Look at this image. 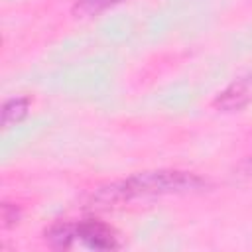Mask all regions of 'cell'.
Returning <instances> with one entry per match:
<instances>
[{
    "instance_id": "8992f818",
    "label": "cell",
    "mask_w": 252,
    "mask_h": 252,
    "mask_svg": "<svg viewBox=\"0 0 252 252\" xmlns=\"http://www.w3.org/2000/svg\"><path fill=\"white\" fill-rule=\"evenodd\" d=\"M20 215H22V211H20L18 205L8 203V201L2 203V226H4V228H10V226L18 224Z\"/></svg>"
},
{
    "instance_id": "3957f363",
    "label": "cell",
    "mask_w": 252,
    "mask_h": 252,
    "mask_svg": "<svg viewBox=\"0 0 252 252\" xmlns=\"http://www.w3.org/2000/svg\"><path fill=\"white\" fill-rule=\"evenodd\" d=\"M250 102H252V75L230 83L224 91L217 94L213 104L222 112H234V110H242Z\"/></svg>"
},
{
    "instance_id": "6da1fadb",
    "label": "cell",
    "mask_w": 252,
    "mask_h": 252,
    "mask_svg": "<svg viewBox=\"0 0 252 252\" xmlns=\"http://www.w3.org/2000/svg\"><path fill=\"white\" fill-rule=\"evenodd\" d=\"M203 187H207V181L197 173L181 171V169H154V171H140L126 179L100 187L93 195V203H96L98 207H112L136 199L193 193V191H201Z\"/></svg>"
},
{
    "instance_id": "277c9868",
    "label": "cell",
    "mask_w": 252,
    "mask_h": 252,
    "mask_svg": "<svg viewBox=\"0 0 252 252\" xmlns=\"http://www.w3.org/2000/svg\"><path fill=\"white\" fill-rule=\"evenodd\" d=\"M30 110V98L28 96H14V98H8L2 106V126L4 128H10L18 122H22L26 118Z\"/></svg>"
},
{
    "instance_id": "7a4b0ae2",
    "label": "cell",
    "mask_w": 252,
    "mask_h": 252,
    "mask_svg": "<svg viewBox=\"0 0 252 252\" xmlns=\"http://www.w3.org/2000/svg\"><path fill=\"white\" fill-rule=\"evenodd\" d=\"M45 242L55 250H116L122 246L114 226L98 219L57 220L43 232Z\"/></svg>"
},
{
    "instance_id": "5b68a950",
    "label": "cell",
    "mask_w": 252,
    "mask_h": 252,
    "mask_svg": "<svg viewBox=\"0 0 252 252\" xmlns=\"http://www.w3.org/2000/svg\"><path fill=\"white\" fill-rule=\"evenodd\" d=\"M122 2H126V0H77L73 6V14L81 16V18H91V16H98Z\"/></svg>"
},
{
    "instance_id": "52a82bcc",
    "label": "cell",
    "mask_w": 252,
    "mask_h": 252,
    "mask_svg": "<svg viewBox=\"0 0 252 252\" xmlns=\"http://www.w3.org/2000/svg\"><path fill=\"white\" fill-rule=\"evenodd\" d=\"M236 171H238L240 177L252 179V156H246V158L236 165Z\"/></svg>"
}]
</instances>
